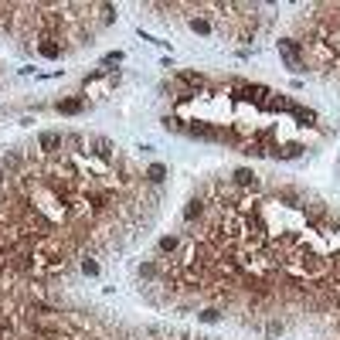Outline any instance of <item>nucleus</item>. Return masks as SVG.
Wrapping results in <instances>:
<instances>
[{
	"mask_svg": "<svg viewBox=\"0 0 340 340\" xmlns=\"http://www.w3.org/2000/svg\"><path fill=\"white\" fill-rule=\"evenodd\" d=\"M177 249H181V238H177V235H163V238H160V252H163V255H174Z\"/></svg>",
	"mask_w": 340,
	"mask_h": 340,
	"instance_id": "9",
	"label": "nucleus"
},
{
	"mask_svg": "<svg viewBox=\"0 0 340 340\" xmlns=\"http://www.w3.org/2000/svg\"><path fill=\"white\" fill-rule=\"evenodd\" d=\"M21 163H24V160H21V153H7L0 167H3V170H10V174H17V170H21Z\"/></svg>",
	"mask_w": 340,
	"mask_h": 340,
	"instance_id": "12",
	"label": "nucleus"
},
{
	"mask_svg": "<svg viewBox=\"0 0 340 340\" xmlns=\"http://www.w3.org/2000/svg\"><path fill=\"white\" fill-rule=\"evenodd\" d=\"M198 320H204V323H218V320H221V313H218L214 306H207V310H201V313H198Z\"/></svg>",
	"mask_w": 340,
	"mask_h": 340,
	"instance_id": "13",
	"label": "nucleus"
},
{
	"mask_svg": "<svg viewBox=\"0 0 340 340\" xmlns=\"http://www.w3.org/2000/svg\"><path fill=\"white\" fill-rule=\"evenodd\" d=\"M82 272L85 275H99V262L95 259H82Z\"/></svg>",
	"mask_w": 340,
	"mask_h": 340,
	"instance_id": "16",
	"label": "nucleus"
},
{
	"mask_svg": "<svg viewBox=\"0 0 340 340\" xmlns=\"http://www.w3.org/2000/svg\"><path fill=\"white\" fill-rule=\"evenodd\" d=\"M38 51H41L45 58H58V55H62V41H55V38H41Z\"/></svg>",
	"mask_w": 340,
	"mask_h": 340,
	"instance_id": "5",
	"label": "nucleus"
},
{
	"mask_svg": "<svg viewBox=\"0 0 340 340\" xmlns=\"http://www.w3.org/2000/svg\"><path fill=\"white\" fill-rule=\"evenodd\" d=\"M38 146H41L45 153H58V150L65 146V136L62 133H41L38 136Z\"/></svg>",
	"mask_w": 340,
	"mask_h": 340,
	"instance_id": "1",
	"label": "nucleus"
},
{
	"mask_svg": "<svg viewBox=\"0 0 340 340\" xmlns=\"http://www.w3.org/2000/svg\"><path fill=\"white\" fill-rule=\"evenodd\" d=\"M0 184H3V167H0Z\"/></svg>",
	"mask_w": 340,
	"mask_h": 340,
	"instance_id": "18",
	"label": "nucleus"
},
{
	"mask_svg": "<svg viewBox=\"0 0 340 340\" xmlns=\"http://www.w3.org/2000/svg\"><path fill=\"white\" fill-rule=\"evenodd\" d=\"M275 198H279V201H286L289 207H299V204H303V198H299V191H296V187H279V191H275Z\"/></svg>",
	"mask_w": 340,
	"mask_h": 340,
	"instance_id": "6",
	"label": "nucleus"
},
{
	"mask_svg": "<svg viewBox=\"0 0 340 340\" xmlns=\"http://www.w3.org/2000/svg\"><path fill=\"white\" fill-rule=\"evenodd\" d=\"M89 146H95V153H99L102 160H109V157H113V150H116L106 136H89Z\"/></svg>",
	"mask_w": 340,
	"mask_h": 340,
	"instance_id": "3",
	"label": "nucleus"
},
{
	"mask_svg": "<svg viewBox=\"0 0 340 340\" xmlns=\"http://www.w3.org/2000/svg\"><path fill=\"white\" fill-rule=\"evenodd\" d=\"M123 62V51H113V55H106V65H119Z\"/></svg>",
	"mask_w": 340,
	"mask_h": 340,
	"instance_id": "17",
	"label": "nucleus"
},
{
	"mask_svg": "<svg viewBox=\"0 0 340 340\" xmlns=\"http://www.w3.org/2000/svg\"><path fill=\"white\" fill-rule=\"evenodd\" d=\"M191 31H198V34H211V24H207L204 17H191Z\"/></svg>",
	"mask_w": 340,
	"mask_h": 340,
	"instance_id": "14",
	"label": "nucleus"
},
{
	"mask_svg": "<svg viewBox=\"0 0 340 340\" xmlns=\"http://www.w3.org/2000/svg\"><path fill=\"white\" fill-rule=\"evenodd\" d=\"M235 184L238 187H252V191H259V177L249 170V167H242V170H235Z\"/></svg>",
	"mask_w": 340,
	"mask_h": 340,
	"instance_id": "4",
	"label": "nucleus"
},
{
	"mask_svg": "<svg viewBox=\"0 0 340 340\" xmlns=\"http://www.w3.org/2000/svg\"><path fill=\"white\" fill-rule=\"evenodd\" d=\"M201 214H204V198H194V201L184 207V218H187V221H194V218H201Z\"/></svg>",
	"mask_w": 340,
	"mask_h": 340,
	"instance_id": "10",
	"label": "nucleus"
},
{
	"mask_svg": "<svg viewBox=\"0 0 340 340\" xmlns=\"http://www.w3.org/2000/svg\"><path fill=\"white\" fill-rule=\"evenodd\" d=\"M82 109H85L82 99H65V102H58V113H65V116H75V113H82Z\"/></svg>",
	"mask_w": 340,
	"mask_h": 340,
	"instance_id": "8",
	"label": "nucleus"
},
{
	"mask_svg": "<svg viewBox=\"0 0 340 340\" xmlns=\"http://www.w3.org/2000/svg\"><path fill=\"white\" fill-rule=\"evenodd\" d=\"M272 157H282V160H293V157H299L303 153V146L299 143H282V146H269Z\"/></svg>",
	"mask_w": 340,
	"mask_h": 340,
	"instance_id": "2",
	"label": "nucleus"
},
{
	"mask_svg": "<svg viewBox=\"0 0 340 340\" xmlns=\"http://www.w3.org/2000/svg\"><path fill=\"white\" fill-rule=\"evenodd\" d=\"M163 177H167V167L163 163H150L146 167V181L150 184H163Z\"/></svg>",
	"mask_w": 340,
	"mask_h": 340,
	"instance_id": "7",
	"label": "nucleus"
},
{
	"mask_svg": "<svg viewBox=\"0 0 340 340\" xmlns=\"http://www.w3.org/2000/svg\"><path fill=\"white\" fill-rule=\"evenodd\" d=\"M177 82H184V85H194V89H201V85H204V75H201V71H181V75H177Z\"/></svg>",
	"mask_w": 340,
	"mask_h": 340,
	"instance_id": "11",
	"label": "nucleus"
},
{
	"mask_svg": "<svg viewBox=\"0 0 340 340\" xmlns=\"http://www.w3.org/2000/svg\"><path fill=\"white\" fill-rule=\"evenodd\" d=\"M139 279H157V262H143L139 266Z\"/></svg>",
	"mask_w": 340,
	"mask_h": 340,
	"instance_id": "15",
	"label": "nucleus"
}]
</instances>
